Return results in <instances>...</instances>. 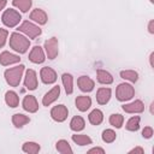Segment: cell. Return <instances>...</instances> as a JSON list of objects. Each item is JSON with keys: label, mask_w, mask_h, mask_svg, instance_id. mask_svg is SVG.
<instances>
[{"label": "cell", "mask_w": 154, "mask_h": 154, "mask_svg": "<svg viewBox=\"0 0 154 154\" xmlns=\"http://www.w3.org/2000/svg\"><path fill=\"white\" fill-rule=\"evenodd\" d=\"M12 5L16 8H18L20 12L26 13L32 6V1L31 0H12Z\"/></svg>", "instance_id": "27"}, {"label": "cell", "mask_w": 154, "mask_h": 154, "mask_svg": "<svg viewBox=\"0 0 154 154\" xmlns=\"http://www.w3.org/2000/svg\"><path fill=\"white\" fill-rule=\"evenodd\" d=\"M7 37H8V30L0 28V48H2L6 45Z\"/></svg>", "instance_id": "33"}, {"label": "cell", "mask_w": 154, "mask_h": 154, "mask_svg": "<svg viewBox=\"0 0 154 154\" xmlns=\"http://www.w3.org/2000/svg\"><path fill=\"white\" fill-rule=\"evenodd\" d=\"M77 85H78V88H79L81 91H83V93H90L91 90H94L95 82L89 76H79L78 79H77Z\"/></svg>", "instance_id": "14"}, {"label": "cell", "mask_w": 154, "mask_h": 154, "mask_svg": "<svg viewBox=\"0 0 154 154\" xmlns=\"http://www.w3.org/2000/svg\"><path fill=\"white\" fill-rule=\"evenodd\" d=\"M51 118L57 122V123H63L67 119L69 116V109L65 105H57L54 107H52L51 109Z\"/></svg>", "instance_id": "7"}, {"label": "cell", "mask_w": 154, "mask_h": 154, "mask_svg": "<svg viewBox=\"0 0 154 154\" xmlns=\"http://www.w3.org/2000/svg\"><path fill=\"white\" fill-rule=\"evenodd\" d=\"M108 122L116 129H120L123 126V124H124V117L122 114H119V113H113V114L109 116Z\"/></svg>", "instance_id": "31"}, {"label": "cell", "mask_w": 154, "mask_h": 154, "mask_svg": "<svg viewBox=\"0 0 154 154\" xmlns=\"http://www.w3.org/2000/svg\"><path fill=\"white\" fill-rule=\"evenodd\" d=\"M5 102L8 107L16 108L19 105V96L14 90H7L5 93Z\"/></svg>", "instance_id": "19"}, {"label": "cell", "mask_w": 154, "mask_h": 154, "mask_svg": "<svg viewBox=\"0 0 154 154\" xmlns=\"http://www.w3.org/2000/svg\"><path fill=\"white\" fill-rule=\"evenodd\" d=\"M29 60L34 64H42L46 60V53L42 47L34 46L29 53Z\"/></svg>", "instance_id": "10"}, {"label": "cell", "mask_w": 154, "mask_h": 154, "mask_svg": "<svg viewBox=\"0 0 154 154\" xmlns=\"http://www.w3.org/2000/svg\"><path fill=\"white\" fill-rule=\"evenodd\" d=\"M135 96V88L130 83H120L116 89V97L120 102L131 100Z\"/></svg>", "instance_id": "5"}, {"label": "cell", "mask_w": 154, "mask_h": 154, "mask_svg": "<svg viewBox=\"0 0 154 154\" xmlns=\"http://www.w3.org/2000/svg\"><path fill=\"white\" fill-rule=\"evenodd\" d=\"M153 57H154V52H152L150 53V55H149V64H150V66L153 67L154 65H153Z\"/></svg>", "instance_id": "39"}, {"label": "cell", "mask_w": 154, "mask_h": 154, "mask_svg": "<svg viewBox=\"0 0 154 154\" xmlns=\"http://www.w3.org/2000/svg\"><path fill=\"white\" fill-rule=\"evenodd\" d=\"M150 1V4H154V0H149Z\"/></svg>", "instance_id": "40"}, {"label": "cell", "mask_w": 154, "mask_h": 154, "mask_svg": "<svg viewBox=\"0 0 154 154\" xmlns=\"http://www.w3.org/2000/svg\"><path fill=\"white\" fill-rule=\"evenodd\" d=\"M71 140L78 146H88L93 143V140L88 135H84V134H75L71 136Z\"/></svg>", "instance_id": "25"}, {"label": "cell", "mask_w": 154, "mask_h": 154, "mask_svg": "<svg viewBox=\"0 0 154 154\" xmlns=\"http://www.w3.org/2000/svg\"><path fill=\"white\" fill-rule=\"evenodd\" d=\"M85 128V122L81 116H75L70 120V129L75 132H79Z\"/></svg>", "instance_id": "23"}, {"label": "cell", "mask_w": 154, "mask_h": 154, "mask_svg": "<svg viewBox=\"0 0 154 154\" xmlns=\"http://www.w3.org/2000/svg\"><path fill=\"white\" fill-rule=\"evenodd\" d=\"M37 75L36 71L32 69H28L25 71V76H24V87L28 90H35L37 88Z\"/></svg>", "instance_id": "9"}, {"label": "cell", "mask_w": 154, "mask_h": 154, "mask_svg": "<svg viewBox=\"0 0 154 154\" xmlns=\"http://www.w3.org/2000/svg\"><path fill=\"white\" fill-rule=\"evenodd\" d=\"M88 120L93 125H100L102 123V120H103V113H102V111L99 109V108L93 109L89 113V116H88Z\"/></svg>", "instance_id": "24"}, {"label": "cell", "mask_w": 154, "mask_h": 154, "mask_svg": "<svg viewBox=\"0 0 154 154\" xmlns=\"http://www.w3.org/2000/svg\"><path fill=\"white\" fill-rule=\"evenodd\" d=\"M122 109L126 113H142L144 111V103L141 100H135L129 103H124L122 106Z\"/></svg>", "instance_id": "16"}, {"label": "cell", "mask_w": 154, "mask_h": 154, "mask_svg": "<svg viewBox=\"0 0 154 154\" xmlns=\"http://www.w3.org/2000/svg\"><path fill=\"white\" fill-rule=\"evenodd\" d=\"M17 30H18L19 32L24 34V35H25L26 37H29V38H36V37H38V36L42 34L41 28H40L37 24H35V23H32V22H30V20H24L23 23H20V24L18 25Z\"/></svg>", "instance_id": "4"}, {"label": "cell", "mask_w": 154, "mask_h": 154, "mask_svg": "<svg viewBox=\"0 0 154 154\" xmlns=\"http://www.w3.org/2000/svg\"><path fill=\"white\" fill-rule=\"evenodd\" d=\"M22 107L29 113H35L38 111V102L34 95H26L22 101Z\"/></svg>", "instance_id": "12"}, {"label": "cell", "mask_w": 154, "mask_h": 154, "mask_svg": "<svg viewBox=\"0 0 154 154\" xmlns=\"http://www.w3.org/2000/svg\"><path fill=\"white\" fill-rule=\"evenodd\" d=\"M29 18L34 23H36L37 25H45L47 23V20H48V16H47V13L42 8H34L30 12Z\"/></svg>", "instance_id": "15"}, {"label": "cell", "mask_w": 154, "mask_h": 154, "mask_svg": "<svg viewBox=\"0 0 154 154\" xmlns=\"http://www.w3.org/2000/svg\"><path fill=\"white\" fill-rule=\"evenodd\" d=\"M148 31L149 34H154V19H150L148 22Z\"/></svg>", "instance_id": "37"}, {"label": "cell", "mask_w": 154, "mask_h": 154, "mask_svg": "<svg viewBox=\"0 0 154 154\" xmlns=\"http://www.w3.org/2000/svg\"><path fill=\"white\" fill-rule=\"evenodd\" d=\"M19 61H20V58L18 54H13L8 51H4L0 53V65L2 66H10Z\"/></svg>", "instance_id": "13"}, {"label": "cell", "mask_w": 154, "mask_h": 154, "mask_svg": "<svg viewBox=\"0 0 154 154\" xmlns=\"http://www.w3.org/2000/svg\"><path fill=\"white\" fill-rule=\"evenodd\" d=\"M29 122H30V118H29L28 116L23 114V113H14V114L12 116V124H13V126L17 128V129L23 128V126L26 125Z\"/></svg>", "instance_id": "22"}, {"label": "cell", "mask_w": 154, "mask_h": 154, "mask_svg": "<svg viewBox=\"0 0 154 154\" xmlns=\"http://www.w3.org/2000/svg\"><path fill=\"white\" fill-rule=\"evenodd\" d=\"M24 71H25V66L23 64H19L14 67H10V69L5 70L4 77H5L6 83L10 87H18L20 81H22Z\"/></svg>", "instance_id": "2"}, {"label": "cell", "mask_w": 154, "mask_h": 154, "mask_svg": "<svg viewBox=\"0 0 154 154\" xmlns=\"http://www.w3.org/2000/svg\"><path fill=\"white\" fill-rule=\"evenodd\" d=\"M6 5H7V0H0V12L5 8Z\"/></svg>", "instance_id": "38"}, {"label": "cell", "mask_w": 154, "mask_h": 154, "mask_svg": "<svg viewBox=\"0 0 154 154\" xmlns=\"http://www.w3.org/2000/svg\"><path fill=\"white\" fill-rule=\"evenodd\" d=\"M153 134H154V131H153V128L152 126H144V129L142 130V137L143 138H152L153 137Z\"/></svg>", "instance_id": "34"}, {"label": "cell", "mask_w": 154, "mask_h": 154, "mask_svg": "<svg viewBox=\"0 0 154 154\" xmlns=\"http://www.w3.org/2000/svg\"><path fill=\"white\" fill-rule=\"evenodd\" d=\"M119 75H120V77H122L123 79L129 81V82H131V83H135V82H137V79H138V73H137V71H135V70H123V71L119 72Z\"/></svg>", "instance_id": "29"}, {"label": "cell", "mask_w": 154, "mask_h": 154, "mask_svg": "<svg viewBox=\"0 0 154 154\" xmlns=\"http://www.w3.org/2000/svg\"><path fill=\"white\" fill-rule=\"evenodd\" d=\"M20 20H22V16L14 8L5 10L2 16H1V22L7 28H16L17 25H19Z\"/></svg>", "instance_id": "3"}, {"label": "cell", "mask_w": 154, "mask_h": 154, "mask_svg": "<svg viewBox=\"0 0 154 154\" xmlns=\"http://www.w3.org/2000/svg\"><path fill=\"white\" fill-rule=\"evenodd\" d=\"M140 122H141V118L138 116H134L131 117L126 124H125V129L128 131H137L140 129Z\"/></svg>", "instance_id": "30"}, {"label": "cell", "mask_w": 154, "mask_h": 154, "mask_svg": "<svg viewBox=\"0 0 154 154\" xmlns=\"http://www.w3.org/2000/svg\"><path fill=\"white\" fill-rule=\"evenodd\" d=\"M40 149H41L40 144L36 142H32V141H26L22 146V150L28 154H37L40 152Z\"/></svg>", "instance_id": "26"}, {"label": "cell", "mask_w": 154, "mask_h": 154, "mask_svg": "<svg viewBox=\"0 0 154 154\" xmlns=\"http://www.w3.org/2000/svg\"><path fill=\"white\" fill-rule=\"evenodd\" d=\"M96 79L99 83L101 84H112L113 83V76L106 71V70H102V69H99L96 70Z\"/></svg>", "instance_id": "20"}, {"label": "cell", "mask_w": 154, "mask_h": 154, "mask_svg": "<svg viewBox=\"0 0 154 154\" xmlns=\"http://www.w3.org/2000/svg\"><path fill=\"white\" fill-rule=\"evenodd\" d=\"M101 138H102V141H103L105 143H112V142L116 141L117 134H116V131L112 130V129H106V130L102 131Z\"/></svg>", "instance_id": "32"}, {"label": "cell", "mask_w": 154, "mask_h": 154, "mask_svg": "<svg viewBox=\"0 0 154 154\" xmlns=\"http://www.w3.org/2000/svg\"><path fill=\"white\" fill-rule=\"evenodd\" d=\"M10 47L19 53V54H24L28 52L29 47H30V40L29 37H26L25 35H23L22 32H12L10 35Z\"/></svg>", "instance_id": "1"}, {"label": "cell", "mask_w": 154, "mask_h": 154, "mask_svg": "<svg viewBox=\"0 0 154 154\" xmlns=\"http://www.w3.org/2000/svg\"><path fill=\"white\" fill-rule=\"evenodd\" d=\"M132 153H135V154H143L144 153V149L142 147H135V148H132V149L129 150V154H132Z\"/></svg>", "instance_id": "35"}, {"label": "cell", "mask_w": 154, "mask_h": 154, "mask_svg": "<svg viewBox=\"0 0 154 154\" xmlns=\"http://www.w3.org/2000/svg\"><path fill=\"white\" fill-rule=\"evenodd\" d=\"M43 51L46 53V57L49 59V60H53L57 58L58 53H59V42H58V38L57 37H51L48 38L46 42H45V46H43Z\"/></svg>", "instance_id": "6"}, {"label": "cell", "mask_w": 154, "mask_h": 154, "mask_svg": "<svg viewBox=\"0 0 154 154\" xmlns=\"http://www.w3.org/2000/svg\"><path fill=\"white\" fill-rule=\"evenodd\" d=\"M55 149L61 153V154H72L73 150L70 146V143L66 141V140H59L57 143H55Z\"/></svg>", "instance_id": "28"}, {"label": "cell", "mask_w": 154, "mask_h": 154, "mask_svg": "<svg viewBox=\"0 0 154 154\" xmlns=\"http://www.w3.org/2000/svg\"><path fill=\"white\" fill-rule=\"evenodd\" d=\"M111 96H112L111 88L101 87L96 91V101H97L99 105H106V103H108V101L111 100Z\"/></svg>", "instance_id": "17"}, {"label": "cell", "mask_w": 154, "mask_h": 154, "mask_svg": "<svg viewBox=\"0 0 154 154\" xmlns=\"http://www.w3.org/2000/svg\"><path fill=\"white\" fill-rule=\"evenodd\" d=\"M61 82L65 89V93L67 95H71L73 93V77L71 73H63L61 75Z\"/></svg>", "instance_id": "21"}, {"label": "cell", "mask_w": 154, "mask_h": 154, "mask_svg": "<svg viewBox=\"0 0 154 154\" xmlns=\"http://www.w3.org/2000/svg\"><path fill=\"white\" fill-rule=\"evenodd\" d=\"M60 96V87L59 85H54L51 90H48L43 97H42V105L43 106H51L53 102H55L58 100V97Z\"/></svg>", "instance_id": "11"}, {"label": "cell", "mask_w": 154, "mask_h": 154, "mask_svg": "<svg viewBox=\"0 0 154 154\" xmlns=\"http://www.w3.org/2000/svg\"><path fill=\"white\" fill-rule=\"evenodd\" d=\"M88 153H89V154H91V153H100V154H103V153H105V149H103V148H100V147H94V148L89 149Z\"/></svg>", "instance_id": "36"}, {"label": "cell", "mask_w": 154, "mask_h": 154, "mask_svg": "<svg viewBox=\"0 0 154 154\" xmlns=\"http://www.w3.org/2000/svg\"><path fill=\"white\" fill-rule=\"evenodd\" d=\"M75 103H76V107L78 111L87 112L91 106V99H90V96H87V95H79L76 97Z\"/></svg>", "instance_id": "18"}, {"label": "cell", "mask_w": 154, "mask_h": 154, "mask_svg": "<svg viewBox=\"0 0 154 154\" xmlns=\"http://www.w3.org/2000/svg\"><path fill=\"white\" fill-rule=\"evenodd\" d=\"M40 78H41L42 83H45V84H53L57 82L58 76H57V72L52 67L43 66L40 70Z\"/></svg>", "instance_id": "8"}]
</instances>
